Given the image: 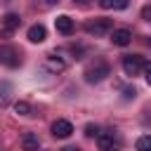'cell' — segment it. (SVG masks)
Masks as SVG:
<instances>
[{"instance_id":"obj_1","label":"cell","mask_w":151,"mask_h":151,"mask_svg":"<svg viewBox=\"0 0 151 151\" xmlns=\"http://www.w3.org/2000/svg\"><path fill=\"white\" fill-rule=\"evenodd\" d=\"M85 80L87 83H101L106 76H111V66H109V61H104V59H94V61H90L87 64V68H85Z\"/></svg>"},{"instance_id":"obj_2","label":"cell","mask_w":151,"mask_h":151,"mask_svg":"<svg viewBox=\"0 0 151 151\" xmlns=\"http://www.w3.org/2000/svg\"><path fill=\"white\" fill-rule=\"evenodd\" d=\"M111 28H113V21H111V19H106V17L90 19V21L85 24V33H90V35H94V38H101V35H106Z\"/></svg>"},{"instance_id":"obj_3","label":"cell","mask_w":151,"mask_h":151,"mask_svg":"<svg viewBox=\"0 0 151 151\" xmlns=\"http://www.w3.org/2000/svg\"><path fill=\"white\" fill-rule=\"evenodd\" d=\"M144 64H146V59H144L142 54H125V57H123V73L130 76V78H134V76L142 73Z\"/></svg>"},{"instance_id":"obj_4","label":"cell","mask_w":151,"mask_h":151,"mask_svg":"<svg viewBox=\"0 0 151 151\" xmlns=\"http://www.w3.org/2000/svg\"><path fill=\"white\" fill-rule=\"evenodd\" d=\"M0 64H5L9 68L19 66V52L12 45H0Z\"/></svg>"},{"instance_id":"obj_5","label":"cell","mask_w":151,"mask_h":151,"mask_svg":"<svg viewBox=\"0 0 151 151\" xmlns=\"http://www.w3.org/2000/svg\"><path fill=\"white\" fill-rule=\"evenodd\" d=\"M19 26H21V17H19V14L9 12V14L2 17V35H5V38H9Z\"/></svg>"},{"instance_id":"obj_6","label":"cell","mask_w":151,"mask_h":151,"mask_svg":"<svg viewBox=\"0 0 151 151\" xmlns=\"http://www.w3.org/2000/svg\"><path fill=\"white\" fill-rule=\"evenodd\" d=\"M52 134H54L57 139H66V137H71V134H73V125H71L68 120L59 118V120H54V123H52Z\"/></svg>"},{"instance_id":"obj_7","label":"cell","mask_w":151,"mask_h":151,"mask_svg":"<svg viewBox=\"0 0 151 151\" xmlns=\"http://www.w3.org/2000/svg\"><path fill=\"white\" fill-rule=\"evenodd\" d=\"M130 40H132V31L130 28H113L111 31V42L113 45L125 47V45H130Z\"/></svg>"},{"instance_id":"obj_8","label":"cell","mask_w":151,"mask_h":151,"mask_svg":"<svg viewBox=\"0 0 151 151\" xmlns=\"http://www.w3.org/2000/svg\"><path fill=\"white\" fill-rule=\"evenodd\" d=\"M54 26H57V31L64 33V35L73 33V19H71L68 14H59V17L54 19Z\"/></svg>"},{"instance_id":"obj_9","label":"cell","mask_w":151,"mask_h":151,"mask_svg":"<svg viewBox=\"0 0 151 151\" xmlns=\"http://www.w3.org/2000/svg\"><path fill=\"white\" fill-rule=\"evenodd\" d=\"M45 68L52 71V73H61V71L66 68V61H64L61 57H57V54H50V57L45 59Z\"/></svg>"},{"instance_id":"obj_10","label":"cell","mask_w":151,"mask_h":151,"mask_svg":"<svg viewBox=\"0 0 151 151\" xmlns=\"http://www.w3.org/2000/svg\"><path fill=\"white\" fill-rule=\"evenodd\" d=\"M21 149H24V151H38V149H40V139H38V134H33V132H24V137H21Z\"/></svg>"},{"instance_id":"obj_11","label":"cell","mask_w":151,"mask_h":151,"mask_svg":"<svg viewBox=\"0 0 151 151\" xmlns=\"http://www.w3.org/2000/svg\"><path fill=\"white\" fill-rule=\"evenodd\" d=\"M47 38V28L42 26V24H33L31 28H28V40L31 42H42Z\"/></svg>"},{"instance_id":"obj_12","label":"cell","mask_w":151,"mask_h":151,"mask_svg":"<svg viewBox=\"0 0 151 151\" xmlns=\"http://www.w3.org/2000/svg\"><path fill=\"white\" fill-rule=\"evenodd\" d=\"M113 132H99L97 134V144H99V149H104V151H109V149H113Z\"/></svg>"},{"instance_id":"obj_13","label":"cell","mask_w":151,"mask_h":151,"mask_svg":"<svg viewBox=\"0 0 151 151\" xmlns=\"http://www.w3.org/2000/svg\"><path fill=\"white\" fill-rule=\"evenodd\" d=\"M99 5L104 7V9H125L127 7V0H99Z\"/></svg>"},{"instance_id":"obj_14","label":"cell","mask_w":151,"mask_h":151,"mask_svg":"<svg viewBox=\"0 0 151 151\" xmlns=\"http://www.w3.org/2000/svg\"><path fill=\"white\" fill-rule=\"evenodd\" d=\"M134 149H137V151H151V134H142V137L134 142Z\"/></svg>"},{"instance_id":"obj_15","label":"cell","mask_w":151,"mask_h":151,"mask_svg":"<svg viewBox=\"0 0 151 151\" xmlns=\"http://www.w3.org/2000/svg\"><path fill=\"white\" fill-rule=\"evenodd\" d=\"M14 111H17L19 116H31V111H33V109H31V104H28V101H17V104H14Z\"/></svg>"},{"instance_id":"obj_16","label":"cell","mask_w":151,"mask_h":151,"mask_svg":"<svg viewBox=\"0 0 151 151\" xmlns=\"http://www.w3.org/2000/svg\"><path fill=\"white\" fill-rule=\"evenodd\" d=\"M142 71H144V78H146V83H149V85H151V61H146V64H144V68H142Z\"/></svg>"},{"instance_id":"obj_17","label":"cell","mask_w":151,"mask_h":151,"mask_svg":"<svg viewBox=\"0 0 151 151\" xmlns=\"http://www.w3.org/2000/svg\"><path fill=\"white\" fill-rule=\"evenodd\" d=\"M85 134H87V137H97V134H99L97 125H87V127H85Z\"/></svg>"},{"instance_id":"obj_18","label":"cell","mask_w":151,"mask_h":151,"mask_svg":"<svg viewBox=\"0 0 151 151\" xmlns=\"http://www.w3.org/2000/svg\"><path fill=\"white\" fill-rule=\"evenodd\" d=\"M123 92H125V99H134V94H137V90H134V87H125Z\"/></svg>"},{"instance_id":"obj_19","label":"cell","mask_w":151,"mask_h":151,"mask_svg":"<svg viewBox=\"0 0 151 151\" xmlns=\"http://www.w3.org/2000/svg\"><path fill=\"white\" fill-rule=\"evenodd\" d=\"M142 19H146V21H151V5H146V7L142 9Z\"/></svg>"},{"instance_id":"obj_20","label":"cell","mask_w":151,"mask_h":151,"mask_svg":"<svg viewBox=\"0 0 151 151\" xmlns=\"http://www.w3.org/2000/svg\"><path fill=\"white\" fill-rule=\"evenodd\" d=\"M61 151H78V149H76V146H64Z\"/></svg>"},{"instance_id":"obj_21","label":"cell","mask_w":151,"mask_h":151,"mask_svg":"<svg viewBox=\"0 0 151 151\" xmlns=\"http://www.w3.org/2000/svg\"><path fill=\"white\" fill-rule=\"evenodd\" d=\"M45 2H47V5H54V2H59V0H45Z\"/></svg>"},{"instance_id":"obj_22","label":"cell","mask_w":151,"mask_h":151,"mask_svg":"<svg viewBox=\"0 0 151 151\" xmlns=\"http://www.w3.org/2000/svg\"><path fill=\"white\" fill-rule=\"evenodd\" d=\"M76 2H87V0H76Z\"/></svg>"},{"instance_id":"obj_23","label":"cell","mask_w":151,"mask_h":151,"mask_svg":"<svg viewBox=\"0 0 151 151\" xmlns=\"http://www.w3.org/2000/svg\"><path fill=\"white\" fill-rule=\"evenodd\" d=\"M109 151H116V149H109Z\"/></svg>"}]
</instances>
